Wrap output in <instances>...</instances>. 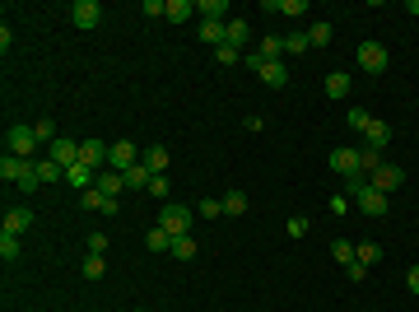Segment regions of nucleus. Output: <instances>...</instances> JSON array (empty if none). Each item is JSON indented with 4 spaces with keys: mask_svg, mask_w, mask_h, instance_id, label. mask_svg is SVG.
Listing matches in <instances>:
<instances>
[{
    "mask_svg": "<svg viewBox=\"0 0 419 312\" xmlns=\"http://www.w3.org/2000/svg\"><path fill=\"white\" fill-rule=\"evenodd\" d=\"M158 229H168L172 238H186L191 233V210L177 205V201H163L158 205Z\"/></svg>",
    "mask_w": 419,
    "mask_h": 312,
    "instance_id": "1",
    "label": "nucleus"
},
{
    "mask_svg": "<svg viewBox=\"0 0 419 312\" xmlns=\"http://www.w3.org/2000/svg\"><path fill=\"white\" fill-rule=\"evenodd\" d=\"M38 130L33 126H10L5 130V154H14V158H33L38 154Z\"/></svg>",
    "mask_w": 419,
    "mask_h": 312,
    "instance_id": "2",
    "label": "nucleus"
},
{
    "mask_svg": "<svg viewBox=\"0 0 419 312\" xmlns=\"http://www.w3.org/2000/svg\"><path fill=\"white\" fill-rule=\"evenodd\" d=\"M368 186H378L382 196L401 191V186H406V168H401V163H382L378 172H368Z\"/></svg>",
    "mask_w": 419,
    "mask_h": 312,
    "instance_id": "3",
    "label": "nucleus"
},
{
    "mask_svg": "<svg viewBox=\"0 0 419 312\" xmlns=\"http://www.w3.org/2000/svg\"><path fill=\"white\" fill-rule=\"evenodd\" d=\"M38 224V215H33V205H10L5 210V219H0V233H14V238H24L28 229Z\"/></svg>",
    "mask_w": 419,
    "mask_h": 312,
    "instance_id": "4",
    "label": "nucleus"
},
{
    "mask_svg": "<svg viewBox=\"0 0 419 312\" xmlns=\"http://www.w3.org/2000/svg\"><path fill=\"white\" fill-rule=\"evenodd\" d=\"M359 65H364L368 75H382V70L392 65V52H387L382 42H359Z\"/></svg>",
    "mask_w": 419,
    "mask_h": 312,
    "instance_id": "5",
    "label": "nucleus"
},
{
    "mask_svg": "<svg viewBox=\"0 0 419 312\" xmlns=\"http://www.w3.org/2000/svg\"><path fill=\"white\" fill-rule=\"evenodd\" d=\"M70 19H75V28L89 33V28L103 24V5H98V0H75V5H70Z\"/></svg>",
    "mask_w": 419,
    "mask_h": 312,
    "instance_id": "6",
    "label": "nucleus"
},
{
    "mask_svg": "<svg viewBox=\"0 0 419 312\" xmlns=\"http://www.w3.org/2000/svg\"><path fill=\"white\" fill-rule=\"evenodd\" d=\"M47 158L61 163V168H75V163H79V140H66V135L52 140V144H47Z\"/></svg>",
    "mask_w": 419,
    "mask_h": 312,
    "instance_id": "7",
    "label": "nucleus"
},
{
    "mask_svg": "<svg viewBox=\"0 0 419 312\" xmlns=\"http://www.w3.org/2000/svg\"><path fill=\"white\" fill-rule=\"evenodd\" d=\"M107 154H112V144H103V140H79V163H84V168H103L107 163Z\"/></svg>",
    "mask_w": 419,
    "mask_h": 312,
    "instance_id": "8",
    "label": "nucleus"
},
{
    "mask_svg": "<svg viewBox=\"0 0 419 312\" xmlns=\"http://www.w3.org/2000/svg\"><path fill=\"white\" fill-rule=\"evenodd\" d=\"M327 163H331V172H341V177H359V149H345L341 144V149H331Z\"/></svg>",
    "mask_w": 419,
    "mask_h": 312,
    "instance_id": "9",
    "label": "nucleus"
},
{
    "mask_svg": "<svg viewBox=\"0 0 419 312\" xmlns=\"http://www.w3.org/2000/svg\"><path fill=\"white\" fill-rule=\"evenodd\" d=\"M131 163H140V149H135L131 140H117L112 144V154H107V168H117V172H126Z\"/></svg>",
    "mask_w": 419,
    "mask_h": 312,
    "instance_id": "10",
    "label": "nucleus"
},
{
    "mask_svg": "<svg viewBox=\"0 0 419 312\" xmlns=\"http://www.w3.org/2000/svg\"><path fill=\"white\" fill-rule=\"evenodd\" d=\"M354 201H359V210H364V215H373V219H382V215H387V205H392V201H387L378 186H364Z\"/></svg>",
    "mask_w": 419,
    "mask_h": 312,
    "instance_id": "11",
    "label": "nucleus"
},
{
    "mask_svg": "<svg viewBox=\"0 0 419 312\" xmlns=\"http://www.w3.org/2000/svg\"><path fill=\"white\" fill-rule=\"evenodd\" d=\"M224 42H228V47H238V52H242V47H247V42H252V24H247V19H238V14H233V19L224 24Z\"/></svg>",
    "mask_w": 419,
    "mask_h": 312,
    "instance_id": "12",
    "label": "nucleus"
},
{
    "mask_svg": "<svg viewBox=\"0 0 419 312\" xmlns=\"http://www.w3.org/2000/svg\"><path fill=\"white\" fill-rule=\"evenodd\" d=\"M28 168H33V158H14V154H5V158H0V182H14V186H19Z\"/></svg>",
    "mask_w": 419,
    "mask_h": 312,
    "instance_id": "13",
    "label": "nucleus"
},
{
    "mask_svg": "<svg viewBox=\"0 0 419 312\" xmlns=\"http://www.w3.org/2000/svg\"><path fill=\"white\" fill-rule=\"evenodd\" d=\"M66 186L84 196L89 186H98V172H93V168H84V163H75V168H66Z\"/></svg>",
    "mask_w": 419,
    "mask_h": 312,
    "instance_id": "14",
    "label": "nucleus"
},
{
    "mask_svg": "<svg viewBox=\"0 0 419 312\" xmlns=\"http://www.w3.org/2000/svg\"><path fill=\"white\" fill-rule=\"evenodd\" d=\"M256 75H261V84H266V89H284V84H289L284 61H261V70H256Z\"/></svg>",
    "mask_w": 419,
    "mask_h": 312,
    "instance_id": "15",
    "label": "nucleus"
},
{
    "mask_svg": "<svg viewBox=\"0 0 419 312\" xmlns=\"http://www.w3.org/2000/svg\"><path fill=\"white\" fill-rule=\"evenodd\" d=\"M33 168H38V182H42V186L66 182V168H61V163H52V158H33Z\"/></svg>",
    "mask_w": 419,
    "mask_h": 312,
    "instance_id": "16",
    "label": "nucleus"
},
{
    "mask_svg": "<svg viewBox=\"0 0 419 312\" xmlns=\"http://www.w3.org/2000/svg\"><path fill=\"white\" fill-rule=\"evenodd\" d=\"M266 14H284V19H303L308 0H266Z\"/></svg>",
    "mask_w": 419,
    "mask_h": 312,
    "instance_id": "17",
    "label": "nucleus"
},
{
    "mask_svg": "<svg viewBox=\"0 0 419 312\" xmlns=\"http://www.w3.org/2000/svg\"><path fill=\"white\" fill-rule=\"evenodd\" d=\"M121 177H126V191H149V182H154V172L144 168V163H131Z\"/></svg>",
    "mask_w": 419,
    "mask_h": 312,
    "instance_id": "18",
    "label": "nucleus"
},
{
    "mask_svg": "<svg viewBox=\"0 0 419 312\" xmlns=\"http://www.w3.org/2000/svg\"><path fill=\"white\" fill-rule=\"evenodd\" d=\"M140 163L154 172V177H163V168H168V149H163V144H149V149L140 154Z\"/></svg>",
    "mask_w": 419,
    "mask_h": 312,
    "instance_id": "19",
    "label": "nucleus"
},
{
    "mask_svg": "<svg viewBox=\"0 0 419 312\" xmlns=\"http://www.w3.org/2000/svg\"><path fill=\"white\" fill-rule=\"evenodd\" d=\"M196 14L210 19V24H228L224 14H228V0H196Z\"/></svg>",
    "mask_w": 419,
    "mask_h": 312,
    "instance_id": "20",
    "label": "nucleus"
},
{
    "mask_svg": "<svg viewBox=\"0 0 419 312\" xmlns=\"http://www.w3.org/2000/svg\"><path fill=\"white\" fill-rule=\"evenodd\" d=\"M98 191H103V196H121V191H126V177H121L117 168H103V172H98Z\"/></svg>",
    "mask_w": 419,
    "mask_h": 312,
    "instance_id": "21",
    "label": "nucleus"
},
{
    "mask_svg": "<svg viewBox=\"0 0 419 312\" xmlns=\"http://www.w3.org/2000/svg\"><path fill=\"white\" fill-rule=\"evenodd\" d=\"M368 149H387V144H392V126H387V121H368Z\"/></svg>",
    "mask_w": 419,
    "mask_h": 312,
    "instance_id": "22",
    "label": "nucleus"
},
{
    "mask_svg": "<svg viewBox=\"0 0 419 312\" xmlns=\"http://www.w3.org/2000/svg\"><path fill=\"white\" fill-rule=\"evenodd\" d=\"M172 243H177V238H172L168 229H158V224L144 233V247H149V252H172Z\"/></svg>",
    "mask_w": 419,
    "mask_h": 312,
    "instance_id": "23",
    "label": "nucleus"
},
{
    "mask_svg": "<svg viewBox=\"0 0 419 312\" xmlns=\"http://www.w3.org/2000/svg\"><path fill=\"white\" fill-rule=\"evenodd\" d=\"M219 201H224V215H233V219H238V215H247V205H252L247 191H228V196H219Z\"/></svg>",
    "mask_w": 419,
    "mask_h": 312,
    "instance_id": "24",
    "label": "nucleus"
},
{
    "mask_svg": "<svg viewBox=\"0 0 419 312\" xmlns=\"http://www.w3.org/2000/svg\"><path fill=\"white\" fill-rule=\"evenodd\" d=\"M345 93H350V75H345V70H331L327 75V98H345Z\"/></svg>",
    "mask_w": 419,
    "mask_h": 312,
    "instance_id": "25",
    "label": "nucleus"
},
{
    "mask_svg": "<svg viewBox=\"0 0 419 312\" xmlns=\"http://www.w3.org/2000/svg\"><path fill=\"white\" fill-rule=\"evenodd\" d=\"M191 14H196V5H191V0H168V24H186Z\"/></svg>",
    "mask_w": 419,
    "mask_h": 312,
    "instance_id": "26",
    "label": "nucleus"
},
{
    "mask_svg": "<svg viewBox=\"0 0 419 312\" xmlns=\"http://www.w3.org/2000/svg\"><path fill=\"white\" fill-rule=\"evenodd\" d=\"M354 261H359V266H378L382 247H378V243H359V247H354Z\"/></svg>",
    "mask_w": 419,
    "mask_h": 312,
    "instance_id": "27",
    "label": "nucleus"
},
{
    "mask_svg": "<svg viewBox=\"0 0 419 312\" xmlns=\"http://www.w3.org/2000/svg\"><path fill=\"white\" fill-rule=\"evenodd\" d=\"M378 168H382V149H368L364 144V149H359V172L368 177V172H378Z\"/></svg>",
    "mask_w": 419,
    "mask_h": 312,
    "instance_id": "28",
    "label": "nucleus"
},
{
    "mask_svg": "<svg viewBox=\"0 0 419 312\" xmlns=\"http://www.w3.org/2000/svg\"><path fill=\"white\" fill-rule=\"evenodd\" d=\"M200 42H205V47H224V24H210V19H200Z\"/></svg>",
    "mask_w": 419,
    "mask_h": 312,
    "instance_id": "29",
    "label": "nucleus"
},
{
    "mask_svg": "<svg viewBox=\"0 0 419 312\" xmlns=\"http://www.w3.org/2000/svg\"><path fill=\"white\" fill-rule=\"evenodd\" d=\"M308 42H312V47H327V42H331V24H327V19L308 24Z\"/></svg>",
    "mask_w": 419,
    "mask_h": 312,
    "instance_id": "30",
    "label": "nucleus"
},
{
    "mask_svg": "<svg viewBox=\"0 0 419 312\" xmlns=\"http://www.w3.org/2000/svg\"><path fill=\"white\" fill-rule=\"evenodd\" d=\"M256 52H261L266 61H280V56H284V38H275V33H270V38H261V47H256Z\"/></svg>",
    "mask_w": 419,
    "mask_h": 312,
    "instance_id": "31",
    "label": "nucleus"
},
{
    "mask_svg": "<svg viewBox=\"0 0 419 312\" xmlns=\"http://www.w3.org/2000/svg\"><path fill=\"white\" fill-rule=\"evenodd\" d=\"M172 257H177V261H196V238H191V233L177 238V243H172Z\"/></svg>",
    "mask_w": 419,
    "mask_h": 312,
    "instance_id": "32",
    "label": "nucleus"
},
{
    "mask_svg": "<svg viewBox=\"0 0 419 312\" xmlns=\"http://www.w3.org/2000/svg\"><path fill=\"white\" fill-rule=\"evenodd\" d=\"M84 247H89L93 257H107V247H112V238H107V233H84Z\"/></svg>",
    "mask_w": 419,
    "mask_h": 312,
    "instance_id": "33",
    "label": "nucleus"
},
{
    "mask_svg": "<svg viewBox=\"0 0 419 312\" xmlns=\"http://www.w3.org/2000/svg\"><path fill=\"white\" fill-rule=\"evenodd\" d=\"M19 252H24V247H19V238L0 233V261H19Z\"/></svg>",
    "mask_w": 419,
    "mask_h": 312,
    "instance_id": "34",
    "label": "nucleus"
},
{
    "mask_svg": "<svg viewBox=\"0 0 419 312\" xmlns=\"http://www.w3.org/2000/svg\"><path fill=\"white\" fill-rule=\"evenodd\" d=\"M103 275H107V261L89 252V257H84V280H103Z\"/></svg>",
    "mask_w": 419,
    "mask_h": 312,
    "instance_id": "35",
    "label": "nucleus"
},
{
    "mask_svg": "<svg viewBox=\"0 0 419 312\" xmlns=\"http://www.w3.org/2000/svg\"><path fill=\"white\" fill-rule=\"evenodd\" d=\"M331 257L341 261V266H350V261H354V243H350V238H336V243H331Z\"/></svg>",
    "mask_w": 419,
    "mask_h": 312,
    "instance_id": "36",
    "label": "nucleus"
},
{
    "mask_svg": "<svg viewBox=\"0 0 419 312\" xmlns=\"http://www.w3.org/2000/svg\"><path fill=\"white\" fill-rule=\"evenodd\" d=\"M196 215H200V219H219V215H224V201H196Z\"/></svg>",
    "mask_w": 419,
    "mask_h": 312,
    "instance_id": "37",
    "label": "nucleus"
},
{
    "mask_svg": "<svg viewBox=\"0 0 419 312\" xmlns=\"http://www.w3.org/2000/svg\"><path fill=\"white\" fill-rule=\"evenodd\" d=\"M368 121L373 117H368L364 107H350V112H345V126H354V130H368Z\"/></svg>",
    "mask_w": 419,
    "mask_h": 312,
    "instance_id": "38",
    "label": "nucleus"
},
{
    "mask_svg": "<svg viewBox=\"0 0 419 312\" xmlns=\"http://www.w3.org/2000/svg\"><path fill=\"white\" fill-rule=\"evenodd\" d=\"M214 61H219V65H238V61H242V52L224 42V47H214Z\"/></svg>",
    "mask_w": 419,
    "mask_h": 312,
    "instance_id": "39",
    "label": "nucleus"
},
{
    "mask_svg": "<svg viewBox=\"0 0 419 312\" xmlns=\"http://www.w3.org/2000/svg\"><path fill=\"white\" fill-rule=\"evenodd\" d=\"M33 130H38V140H42V144L61 140V135H56V121H33Z\"/></svg>",
    "mask_w": 419,
    "mask_h": 312,
    "instance_id": "40",
    "label": "nucleus"
},
{
    "mask_svg": "<svg viewBox=\"0 0 419 312\" xmlns=\"http://www.w3.org/2000/svg\"><path fill=\"white\" fill-rule=\"evenodd\" d=\"M140 10L149 14V19H168V0H144Z\"/></svg>",
    "mask_w": 419,
    "mask_h": 312,
    "instance_id": "41",
    "label": "nucleus"
},
{
    "mask_svg": "<svg viewBox=\"0 0 419 312\" xmlns=\"http://www.w3.org/2000/svg\"><path fill=\"white\" fill-rule=\"evenodd\" d=\"M312 42H308V33H289L284 38V52H308Z\"/></svg>",
    "mask_w": 419,
    "mask_h": 312,
    "instance_id": "42",
    "label": "nucleus"
},
{
    "mask_svg": "<svg viewBox=\"0 0 419 312\" xmlns=\"http://www.w3.org/2000/svg\"><path fill=\"white\" fill-rule=\"evenodd\" d=\"M149 201H168V177H154L149 182Z\"/></svg>",
    "mask_w": 419,
    "mask_h": 312,
    "instance_id": "43",
    "label": "nucleus"
},
{
    "mask_svg": "<svg viewBox=\"0 0 419 312\" xmlns=\"http://www.w3.org/2000/svg\"><path fill=\"white\" fill-rule=\"evenodd\" d=\"M38 186H42V182H38V168H28V172H24V182H19V191H24V196H33Z\"/></svg>",
    "mask_w": 419,
    "mask_h": 312,
    "instance_id": "44",
    "label": "nucleus"
},
{
    "mask_svg": "<svg viewBox=\"0 0 419 312\" xmlns=\"http://www.w3.org/2000/svg\"><path fill=\"white\" fill-rule=\"evenodd\" d=\"M308 233V219H303V215H294V219H289V238H303Z\"/></svg>",
    "mask_w": 419,
    "mask_h": 312,
    "instance_id": "45",
    "label": "nucleus"
},
{
    "mask_svg": "<svg viewBox=\"0 0 419 312\" xmlns=\"http://www.w3.org/2000/svg\"><path fill=\"white\" fill-rule=\"evenodd\" d=\"M345 275H350L354 285H359V280H368V266H359V261H350V266H345Z\"/></svg>",
    "mask_w": 419,
    "mask_h": 312,
    "instance_id": "46",
    "label": "nucleus"
},
{
    "mask_svg": "<svg viewBox=\"0 0 419 312\" xmlns=\"http://www.w3.org/2000/svg\"><path fill=\"white\" fill-rule=\"evenodd\" d=\"M345 210H350V196H345V191L331 196V215H345Z\"/></svg>",
    "mask_w": 419,
    "mask_h": 312,
    "instance_id": "47",
    "label": "nucleus"
},
{
    "mask_svg": "<svg viewBox=\"0 0 419 312\" xmlns=\"http://www.w3.org/2000/svg\"><path fill=\"white\" fill-rule=\"evenodd\" d=\"M406 289H410V294H419V266H410V271H406Z\"/></svg>",
    "mask_w": 419,
    "mask_h": 312,
    "instance_id": "48",
    "label": "nucleus"
},
{
    "mask_svg": "<svg viewBox=\"0 0 419 312\" xmlns=\"http://www.w3.org/2000/svg\"><path fill=\"white\" fill-rule=\"evenodd\" d=\"M261 61H266L261 52H247V56H242V65H247V70H261Z\"/></svg>",
    "mask_w": 419,
    "mask_h": 312,
    "instance_id": "49",
    "label": "nucleus"
},
{
    "mask_svg": "<svg viewBox=\"0 0 419 312\" xmlns=\"http://www.w3.org/2000/svg\"><path fill=\"white\" fill-rule=\"evenodd\" d=\"M410 14H419V0H410Z\"/></svg>",
    "mask_w": 419,
    "mask_h": 312,
    "instance_id": "50",
    "label": "nucleus"
},
{
    "mask_svg": "<svg viewBox=\"0 0 419 312\" xmlns=\"http://www.w3.org/2000/svg\"><path fill=\"white\" fill-rule=\"evenodd\" d=\"M135 312H144V308H135Z\"/></svg>",
    "mask_w": 419,
    "mask_h": 312,
    "instance_id": "51",
    "label": "nucleus"
}]
</instances>
